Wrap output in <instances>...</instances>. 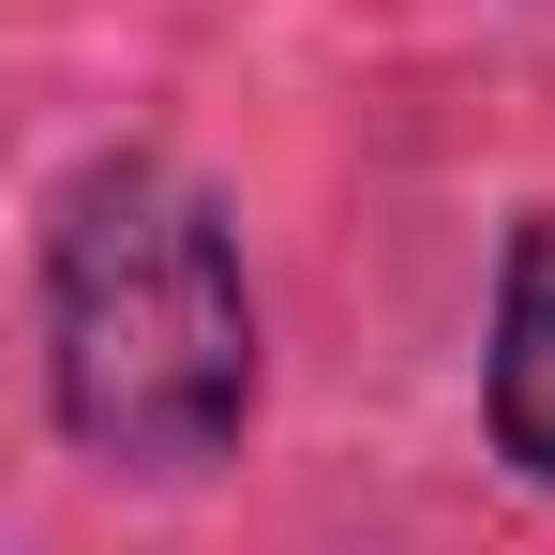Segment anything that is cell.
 Segmentation results:
<instances>
[{"instance_id":"obj_1","label":"cell","mask_w":555,"mask_h":555,"mask_svg":"<svg viewBox=\"0 0 555 555\" xmlns=\"http://www.w3.org/2000/svg\"><path fill=\"white\" fill-rule=\"evenodd\" d=\"M46 390H61L76 451L135 465V480H195L241 451L256 285H241L225 210L181 166L105 151L61 181V210H46Z\"/></svg>"},{"instance_id":"obj_2","label":"cell","mask_w":555,"mask_h":555,"mask_svg":"<svg viewBox=\"0 0 555 555\" xmlns=\"http://www.w3.org/2000/svg\"><path fill=\"white\" fill-rule=\"evenodd\" d=\"M495 451L555 480V225H526L495 285Z\"/></svg>"}]
</instances>
